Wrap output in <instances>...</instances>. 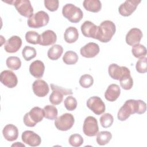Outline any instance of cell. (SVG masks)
Masks as SVG:
<instances>
[{"label":"cell","mask_w":147,"mask_h":147,"mask_svg":"<svg viewBox=\"0 0 147 147\" xmlns=\"http://www.w3.org/2000/svg\"><path fill=\"white\" fill-rule=\"evenodd\" d=\"M146 110V105L142 100L129 99L127 100L123 106L119 109L117 118L119 121L126 120L131 114L137 113L138 114H144Z\"/></svg>","instance_id":"1"},{"label":"cell","mask_w":147,"mask_h":147,"mask_svg":"<svg viewBox=\"0 0 147 147\" xmlns=\"http://www.w3.org/2000/svg\"><path fill=\"white\" fill-rule=\"evenodd\" d=\"M116 31L114 23L110 20L103 21L98 26V31L96 40L102 42H109Z\"/></svg>","instance_id":"2"},{"label":"cell","mask_w":147,"mask_h":147,"mask_svg":"<svg viewBox=\"0 0 147 147\" xmlns=\"http://www.w3.org/2000/svg\"><path fill=\"white\" fill-rule=\"evenodd\" d=\"M63 16L72 23L79 22L83 17V13L80 7L72 3H67L62 9Z\"/></svg>","instance_id":"3"},{"label":"cell","mask_w":147,"mask_h":147,"mask_svg":"<svg viewBox=\"0 0 147 147\" xmlns=\"http://www.w3.org/2000/svg\"><path fill=\"white\" fill-rule=\"evenodd\" d=\"M44 117V110L39 107H34L24 117V123L28 127H34Z\"/></svg>","instance_id":"4"},{"label":"cell","mask_w":147,"mask_h":147,"mask_svg":"<svg viewBox=\"0 0 147 147\" xmlns=\"http://www.w3.org/2000/svg\"><path fill=\"white\" fill-rule=\"evenodd\" d=\"M49 21V17L44 11H39L29 18L27 23L29 27L32 28H40L46 26Z\"/></svg>","instance_id":"5"},{"label":"cell","mask_w":147,"mask_h":147,"mask_svg":"<svg viewBox=\"0 0 147 147\" xmlns=\"http://www.w3.org/2000/svg\"><path fill=\"white\" fill-rule=\"evenodd\" d=\"M55 126L61 131L69 130L74 125L75 119L70 113H65L55 119Z\"/></svg>","instance_id":"6"},{"label":"cell","mask_w":147,"mask_h":147,"mask_svg":"<svg viewBox=\"0 0 147 147\" xmlns=\"http://www.w3.org/2000/svg\"><path fill=\"white\" fill-rule=\"evenodd\" d=\"M13 5H14L17 11L20 15L30 18L33 15V8L29 0H16L13 1Z\"/></svg>","instance_id":"7"},{"label":"cell","mask_w":147,"mask_h":147,"mask_svg":"<svg viewBox=\"0 0 147 147\" xmlns=\"http://www.w3.org/2000/svg\"><path fill=\"white\" fill-rule=\"evenodd\" d=\"M83 130L87 136L94 137L96 136L99 131L98 121L96 118L92 116L86 117L84 121Z\"/></svg>","instance_id":"8"},{"label":"cell","mask_w":147,"mask_h":147,"mask_svg":"<svg viewBox=\"0 0 147 147\" xmlns=\"http://www.w3.org/2000/svg\"><path fill=\"white\" fill-rule=\"evenodd\" d=\"M86 105L87 107L96 115L103 114L106 110L105 103L101 98L96 96L90 97L87 100Z\"/></svg>","instance_id":"9"},{"label":"cell","mask_w":147,"mask_h":147,"mask_svg":"<svg viewBox=\"0 0 147 147\" xmlns=\"http://www.w3.org/2000/svg\"><path fill=\"white\" fill-rule=\"evenodd\" d=\"M108 72L112 79L117 80H119L124 76L130 75V71L128 68L124 66H119L114 63L109 66Z\"/></svg>","instance_id":"10"},{"label":"cell","mask_w":147,"mask_h":147,"mask_svg":"<svg viewBox=\"0 0 147 147\" xmlns=\"http://www.w3.org/2000/svg\"><path fill=\"white\" fill-rule=\"evenodd\" d=\"M0 80L4 86L9 88L15 87L18 83L17 76L10 70H4L1 73Z\"/></svg>","instance_id":"11"},{"label":"cell","mask_w":147,"mask_h":147,"mask_svg":"<svg viewBox=\"0 0 147 147\" xmlns=\"http://www.w3.org/2000/svg\"><path fill=\"white\" fill-rule=\"evenodd\" d=\"M140 2L138 0H127L119 6L118 12L122 16L128 17L136 10Z\"/></svg>","instance_id":"12"},{"label":"cell","mask_w":147,"mask_h":147,"mask_svg":"<svg viewBox=\"0 0 147 147\" xmlns=\"http://www.w3.org/2000/svg\"><path fill=\"white\" fill-rule=\"evenodd\" d=\"M21 138L23 142L30 146H38L41 142L40 136L31 130L24 131L21 135Z\"/></svg>","instance_id":"13"},{"label":"cell","mask_w":147,"mask_h":147,"mask_svg":"<svg viewBox=\"0 0 147 147\" xmlns=\"http://www.w3.org/2000/svg\"><path fill=\"white\" fill-rule=\"evenodd\" d=\"M100 49L98 44L95 42H88L80 49V55L86 58L95 57L99 52Z\"/></svg>","instance_id":"14"},{"label":"cell","mask_w":147,"mask_h":147,"mask_svg":"<svg viewBox=\"0 0 147 147\" xmlns=\"http://www.w3.org/2000/svg\"><path fill=\"white\" fill-rule=\"evenodd\" d=\"M80 29L82 34L85 37L96 39L98 31V26H96L91 21H84L81 25Z\"/></svg>","instance_id":"15"},{"label":"cell","mask_w":147,"mask_h":147,"mask_svg":"<svg viewBox=\"0 0 147 147\" xmlns=\"http://www.w3.org/2000/svg\"><path fill=\"white\" fill-rule=\"evenodd\" d=\"M32 88L34 94L38 97L46 96L49 91V88L47 83L41 79L36 80L33 83Z\"/></svg>","instance_id":"16"},{"label":"cell","mask_w":147,"mask_h":147,"mask_svg":"<svg viewBox=\"0 0 147 147\" xmlns=\"http://www.w3.org/2000/svg\"><path fill=\"white\" fill-rule=\"evenodd\" d=\"M22 45V40L17 36H13L9 38L4 45V49L8 53L17 52Z\"/></svg>","instance_id":"17"},{"label":"cell","mask_w":147,"mask_h":147,"mask_svg":"<svg viewBox=\"0 0 147 147\" xmlns=\"http://www.w3.org/2000/svg\"><path fill=\"white\" fill-rule=\"evenodd\" d=\"M142 32L140 29L134 28L131 29L126 35V42L130 46H133L140 42L142 37Z\"/></svg>","instance_id":"18"},{"label":"cell","mask_w":147,"mask_h":147,"mask_svg":"<svg viewBox=\"0 0 147 147\" xmlns=\"http://www.w3.org/2000/svg\"><path fill=\"white\" fill-rule=\"evenodd\" d=\"M45 71V65L42 61L37 60L33 61L29 66L30 74L36 78H41Z\"/></svg>","instance_id":"19"},{"label":"cell","mask_w":147,"mask_h":147,"mask_svg":"<svg viewBox=\"0 0 147 147\" xmlns=\"http://www.w3.org/2000/svg\"><path fill=\"white\" fill-rule=\"evenodd\" d=\"M57 40L56 33L51 30H47L40 34L39 44L42 46H48L55 44Z\"/></svg>","instance_id":"20"},{"label":"cell","mask_w":147,"mask_h":147,"mask_svg":"<svg viewBox=\"0 0 147 147\" xmlns=\"http://www.w3.org/2000/svg\"><path fill=\"white\" fill-rule=\"evenodd\" d=\"M120 94L119 86L116 84H111L105 92V98L109 102H114L118 98Z\"/></svg>","instance_id":"21"},{"label":"cell","mask_w":147,"mask_h":147,"mask_svg":"<svg viewBox=\"0 0 147 147\" xmlns=\"http://www.w3.org/2000/svg\"><path fill=\"white\" fill-rule=\"evenodd\" d=\"M2 134L5 140L8 141H14L18 137V130L17 127L13 124L6 125L3 130Z\"/></svg>","instance_id":"22"},{"label":"cell","mask_w":147,"mask_h":147,"mask_svg":"<svg viewBox=\"0 0 147 147\" xmlns=\"http://www.w3.org/2000/svg\"><path fill=\"white\" fill-rule=\"evenodd\" d=\"M79 37V33L77 29L74 26L67 28L64 34V38L66 42L72 44L75 42Z\"/></svg>","instance_id":"23"},{"label":"cell","mask_w":147,"mask_h":147,"mask_svg":"<svg viewBox=\"0 0 147 147\" xmlns=\"http://www.w3.org/2000/svg\"><path fill=\"white\" fill-rule=\"evenodd\" d=\"M83 5L86 10L93 13L99 12L102 9V3L99 0H85Z\"/></svg>","instance_id":"24"},{"label":"cell","mask_w":147,"mask_h":147,"mask_svg":"<svg viewBox=\"0 0 147 147\" xmlns=\"http://www.w3.org/2000/svg\"><path fill=\"white\" fill-rule=\"evenodd\" d=\"M63 48L59 44H55L52 46L48 51L47 55L49 59L52 60H57L62 55Z\"/></svg>","instance_id":"25"},{"label":"cell","mask_w":147,"mask_h":147,"mask_svg":"<svg viewBox=\"0 0 147 147\" xmlns=\"http://www.w3.org/2000/svg\"><path fill=\"white\" fill-rule=\"evenodd\" d=\"M112 138L111 133L109 131H102L97 134L96 142L99 145H105L109 142Z\"/></svg>","instance_id":"26"},{"label":"cell","mask_w":147,"mask_h":147,"mask_svg":"<svg viewBox=\"0 0 147 147\" xmlns=\"http://www.w3.org/2000/svg\"><path fill=\"white\" fill-rule=\"evenodd\" d=\"M78 59V55L76 52L69 51L64 53L63 57V61L67 65H73L77 63Z\"/></svg>","instance_id":"27"},{"label":"cell","mask_w":147,"mask_h":147,"mask_svg":"<svg viewBox=\"0 0 147 147\" xmlns=\"http://www.w3.org/2000/svg\"><path fill=\"white\" fill-rule=\"evenodd\" d=\"M44 117L49 120H54L57 118V109L52 105H47L44 109Z\"/></svg>","instance_id":"28"},{"label":"cell","mask_w":147,"mask_h":147,"mask_svg":"<svg viewBox=\"0 0 147 147\" xmlns=\"http://www.w3.org/2000/svg\"><path fill=\"white\" fill-rule=\"evenodd\" d=\"M7 67L11 70H18L21 66V61L19 57L17 56H10L6 61Z\"/></svg>","instance_id":"29"},{"label":"cell","mask_w":147,"mask_h":147,"mask_svg":"<svg viewBox=\"0 0 147 147\" xmlns=\"http://www.w3.org/2000/svg\"><path fill=\"white\" fill-rule=\"evenodd\" d=\"M131 52L135 57L141 58L146 55V49L144 45L137 44L132 46Z\"/></svg>","instance_id":"30"},{"label":"cell","mask_w":147,"mask_h":147,"mask_svg":"<svg viewBox=\"0 0 147 147\" xmlns=\"http://www.w3.org/2000/svg\"><path fill=\"white\" fill-rule=\"evenodd\" d=\"M22 55L26 61H30L36 56V51L34 48L25 46L22 51Z\"/></svg>","instance_id":"31"},{"label":"cell","mask_w":147,"mask_h":147,"mask_svg":"<svg viewBox=\"0 0 147 147\" xmlns=\"http://www.w3.org/2000/svg\"><path fill=\"white\" fill-rule=\"evenodd\" d=\"M40 35L35 31H28L25 34L26 41L32 44H39Z\"/></svg>","instance_id":"32"},{"label":"cell","mask_w":147,"mask_h":147,"mask_svg":"<svg viewBox=\"0 0 147 147\" xmlns=\"http://www.w3.org/2000/svg\"><path fill=\"white\" fill-rule=\"evenodd\" d=\"M94 83V79L92 76L89 74H84L81 76L79 79L80 85L84 88L90 87Z\"/></svg>","instance_id":"33"},{"label":"cell","mask_w":147,"mask_h":147,"mask_svg":"<svg viewBox=\"0 0 147 147\" xmlns=\"http://www.w3.org/2000/svg\"><path fill=\"white\" fill-rule=\"evenodd\" d=\"M119 82L121 87L125 90H130L133 85V80L130 75L124 76L119 80Z\"/></svg>","instance_id":"34"},{"label":"cell","mask_w":147,"mask_h":147,"mask_svg":"<svg viewBox=\"0 0 147 147\" xmlns=\"http://www.w3.org/2000/svg\"><path fill=\"white\" fill-rule=\"evenodd\" d=\"M114 121L113 115L110 113L103 114L100 118V123L102 126L104 128L110 127Z\"/></svg>","instance_id":"35"},{"label":"cell","mask_w":147,"mask_h":147,"mask_svg":"<svg viewBox=\"0 0 147 147\" xmlns=\"http://www.w3.org/2000/svg\"><path fill=\"white\" fill-rule=\"evenodd\" d=\"M49 102L53 105H57L61 103L63 99V94L61 92L53 90L49 96Z\"/></svg>","instance_id":"36"},{"label":"cell","mask_w":147,"mask_h":147,"mask_svg":"<svg viewBox=\"0 0 147 147\" xmlns=\"http://www.w3.org/2000/svg\"><path fill=\"white\" fill-rule=\"evenodd\" d=\"M69 144L74 147H79L83 143V138L79 134H74L70 136L68 139Z\"/></svg>","instance_id":"37"},{"label":"cell","mask_w":147,"mask_h":147,"mask_svg":"<svg viewBox=\"0 0 147 147\" xmlns=\"http://www.w3.org/2000/svg\"><path fill=\"white\" fill-rule=\"evenodd\" d=\"M64 105L67 110L73 111L77 107V100L74 96H68L64 99Z\"/></svg>","instance_id":"38"},{"label":"cell","mask_w":147,"mask_h":147,"mask_svg":"<svg viewBox=\"0 0 147 147\" xmlns=\"http://www.w3.org/2000/svg\"><path fill=\"white\" fill-rule=\"evenodd\" d=\"M136 71L140 73L144 74L147 72V58L143 57L140 58L136 63Z\"/></svg>","instance_id":"39"},{"label":"cell","mask_w":147,"mask_h":147,"mask_svg":"<svg viewBox=\"0 0 147 147\" xmlns=\"http://www.w3.org/2000/svg\"><path fill=\"white\" fill-rule=\"evenodd\" d=\"M59 2L58 0H45V7L50 11H56L59 7Z\"/></svg>","instance_id":"40"},{"label":"cell","mask_w":147,"mask_h":147,"mask_svg":"<svg viewBox=\"0 0 147 147\" xmlns=\"http://www.w3.org/2000/svg\"><path fill=\"white\" fill-rule=\"evenodd\" d=\"M51 88L52 91L56 90L57 91L61 94H63V95H72L73 94L72 90L71 89L69 88H65L61 87H60L59 86L55 85L54 84H51Z\"/></svg>","instance_id":"41"},{"label":"cell","mask_w":147,"mask_h":147,"mask_svg":"<svg viewBox=\"0 0 147 147\" xmlns=\"http://www.w3.org/2000/svg\"><path fill=\"white\" fill-rule=\"evenodd\" d=\"M24 146V147H25V145H24V144H21L20 142H17L16 144H13L12 145H11V146Z\"/></svg>","instance_id":"42"}]
</instances>
